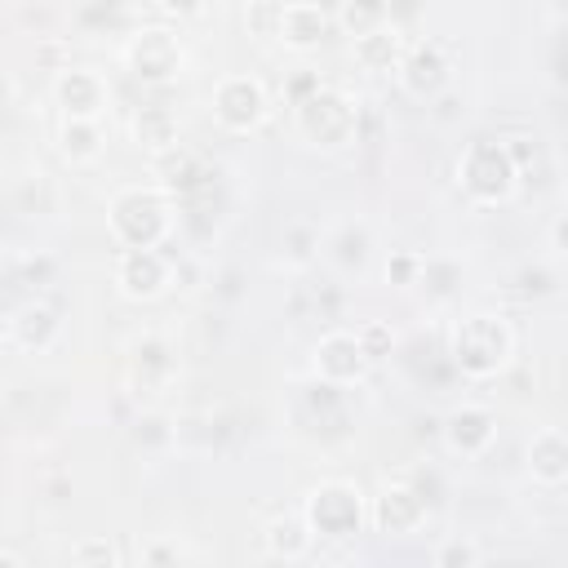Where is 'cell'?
<instances>
[{
	"mask_svg": "<svg viewBox=\"0 0 568 568\" xmlns=\"http://www.w3.org/2000/svg\"><path fill=\"white\" fill-rule=\"evenodd\" d=\"M71 564H115V550L98 537V541H80L75 550H71Z\"/></svg>",
	"mask_w": 568,
	"mask_h": 568,
	"instance_id": "obj_29",
	"label": "cell"
},
{
	"mask_svg": "<svg viewBox=\"0 0 568 568\" xmlns=\"http://www.w3.org/2000/svg\"><path fill=\"white\" fill-rule=\"evenodd\" d=\"M0 564H4V568H18V564H22V555H13V550H0Z\"/></svg>",
	"mask_w": 568,
	"mask_h": 568,
	"instance_id": "obj_38",
	"label": "cell"
},
{
	"mask_svg": "<svg viewBox=\"0 0 568 568\" xmlns=\"http://www.w3.org/2000/svg\"><path fill=\"white\" fill-rule=\"evenodd\" d=\"M288 257L293 262H306L311 257V248H315V235H311V226H288Z\"/></svg>",
	"mask_w": 568,
	"mask_h": 568,
	"instance_id": "obj_30",
	"label": "cell"
},
{
	"mask_svg": "<svg viewBox=\"0 0 568 568\" xmlns=\"http://www.w3.org/2000/svg\"><path fill=\"white\" fill-rule=\"evenodd\" d=\"M133 142H138L146 155L169 151V146L178 142V115H173L169 106H160V102L142 106V111L133 115Z\"/></svg>",
	"mask_w": 568,
	"mask_h": 568,
	"instance_id": "obj_18",
	"label": "cell"
},
{
	"mask_svg": "<svg viewBox=\"0 0 568 568\" xmlns=\"http://www.w3.org/2000/svg\"><path fill=\"white\" fill-rule=\"evenodd\" d=\"M550 288H555V284H550L546 271H524V293H537V297H541V293H550Z\"/></svg>",
	"mask_w": 568,
	"mask_h": 568,
	"instance_id": "obj_33",
	"label": "cell"
},
{
	"mask_svg": "<svg viewBox=\"0 0 568 568\" xmlns=\"http://www.w3.org/2000/svg\"><path fill=\"white\" fill-rule=\"evenodd\" d=\"M439 568H453V564H479V550L470 541H444L435 555H430Z\"/></svg>",
	"mask_w": 568,
	"mask_h": 568,
	"instance_id": "obj_28",
	"label": "cell"
},
{
	"mask_svg": "<svg viewBox=\"0 0 568 568\" xmlns=\"http://www.w3.org/2000/svg\"><path fill=\"white\" fill-rule=\"evenodd\" d=\"M351 53H355V62H359L364 71L386 75V71H395V67H399V58H404V36H399V27H395V22H386V27H377V31L355 36Z\"/></svg>",
	"mask_w": 568,
	"mask_h": 568,
	"instance_id": "obj_16",
	"label": "cell"
},
{
	"mask_svg": "<svg viewBox=\"0 0 568 568\" xmlns=\"http://www.w3.org/2000/svg\"><path fill=\"white\" fill-rule=\"evenodd\" d=\"M271 102L257 75H222L213 89V120L231 133H253L266 120Z\"/></svg>",
	"mask_w": 568,
	"mask_h": 568,
	"instance_id": "obj_7",
	"label": "cell"
},
{
	"mask_svg": "<svg viewBox=\"0 0 568 568\" xmlns=\"http://www.w3.org/2000/svg\"><path fill=\"white\" fill-rule=\"evenodd\" d=\"M106 222L120 248H160L173 226V209L160 186H129L111 200Z\"/></svg>",
	"mask_w": 568,
	"mask_h": 568,
	"instance_id": "obj_2",
	"label": "cell"
},
{
	"mask_svg": "<svg viewBox=\"0 0 568 568\" xmlns=\"http://www.w3.org/2000/svg\"><path fill=\"white\" fill-rule=\"evenodd\" d=\"M53 102L62 106V120H102L111 93H106V80L98 71L62 67L53 80Z\"/></svg>",
	"mask_w": 568,
	"mask_h": 568,
	"instance_id": "obj_9",
	"label": "cell"
},
{
	"mask_svg": "<svg viewBox=\"0 0 568 568\" xmlns=\"http://www.w3.org/2000/svg\"><path fill=\"white\" fill-rule=\"evenodd\" d=\"M9 102H13V75L0 71V106H9Z\"/></svg>",
	"mask_w": 568,
	"mask_h": 568,
	"instance_id": "obj_36",
	"label": "cell"
},
{
	"mask_svg": "<svg viewBox=\"0 0 568 568\" xmlns=\"http://www.w3.org/2000/svg\"><path fill=\"white\" fill-rule=\"evenodd\" d=\"M302 519L311 528V537H328V541H351L355 532H364V497L355 484H320L311 488L306 506H302Z\"/></svg>",
	"mask_w": 568,
	"mask_h": 568,
	"instance_id": "obj_5",
	"label": "cell"
},
{
	"mask_svg": "<svg viewBox=\"0 0 568 568\" xmlns=\"http://www.w3.org/2000/svg\"><path fill=\"white\" fill-rule=\"evenodd\" d=\"M58 142H62V155L75 160V164H89L102 155V120H62L58 129Z\"/></svg>",
	"mask_w": 568,
	"mask_h": 568,
	"instance_id": "obj_22",
	"label": "cell"
},
{
	"mask_svg": "<svg viewBox=\"0 0 568 568\" xmlns=\"http://www.w3.org/2000/svg\"><path fill=\"white\" fill-rule=\"evenodd\" d=\"M160 9L173 13V18H200L204 13V0H160Z\"/></svg>",
	"mask_w": 568,
	"mask_h": 568,
	"instance_id": "obj_32",
	"label": "cell"
},
{
	"mask_svg": "<svg viewBox=\"0 0 568 568\" xmlns=\"http://www.w3.org/2000/svg\"><path fill=\"white\" fill-rule=\"evenodd\" d=\"M493 439H497V417L488 408H479V404H462V408H453L444 417V444L453 453H462V457L488 453Z\"/></svg>",
	"mask_w": 568,
	"mask_h": 568,
	"instance_id": "obj_13",
	"label": "cell"
},
{
	"mask_svg": "<svg viewBox=\"0 0 568 568\" xmlns=\"http://www.w3.org/2000/svg\"><path fill=\"white\" fill-rule=\"evenodd\" d=\"M355 337H359V351L368 355V364L386 359V355H390V346H395V333H390L386 324H377V320L359 324V328H355Z\"/></svg>",
	"mask_w": 568,
	"mask_h": 568,
	"instance_id": "obj_25",
	"label": "cell"
},
{
	"mask_svg": "<svg viewBox=\"0 0 568 568\" xmlns=\"http://www.w3.org/2000/svg\"><path fill=\"white\" fill-rule=\"evenodd\" d=\"M457 178H462V191L479 204H506L519 186V169H515L506 142H493V138H475L462 151Z\"/></svg>",
	"mask_w": 568,
	"mask_h": 568,
	"instance_id": "obj_4",
	"label": "cell"
},
{
	"mask_svg": "<svg viewBox=\"0 0 568 568\" xmlns=\"http://www.w3.org/2000/svg\"><path fill=\"white\" fill-rule=\"evenodd\" d=\"M266 550L275 559H302L311 550V528L302 515H275L266 524Z\"/></svg>",
	"mask_w": 568,
	"mask_h": 568,
	"instance_id": "obj_21",
	"label": "cell"
},
{
	"mask_svg": "<svg viewBox=\"0 0 568 568\" xmlns=\"http://www.w3.org/2000/svg\"><path fill=\"white\" fill-rule=\"evenodd\" d=\"M368 248H373L368 231H364V226H346V231L333 240V262H337L342 271H359V266L368 262Z\"/></svg>",
	"mask_w": 568,
	"mask_h": 568,
	"instance_id": "obj_24",
	"label": "cell"
},
{
	"mask_svg": "<svg viewBox=\"0 0 568 568\" xmlns=\"http://www.w3.org/2000/svg\"><path fill=\"white\" fill-rule=\"evenodd\" d=\"M448 355H453V364L466 377L488 382V377L510 368V359H515V328L501 315H493V311H470V315H462L453 324Z\"/></svg>",
	"mask_w": 568,
	"mask_h": 568,
	"instance_id": "obj_1",
	"label": "cell"
},
{
	"mask_svg": "<svg viewBox=\"0 0 568 568\" xmlns=\"http://www.w3.org/2000/svg\"><path fill=\"white\" fill-rule=\"evenodd\" d=\"M528 475L546 488H559L568 479V439L559 426H541L528 444Z\"/></svg>",
	"mask_w": 568,
	"mask_h": 568,
	"instance_id": "obj_15",
	"label": "cell"
},
{
	"mask_svg": "<svg viewBox=\"0 0 568 568\" xmlns=\"http://www.w3.org/2000/svg\"><path fill=\"white\" fill-rule=\"evenodd\" d=\"M275 13H280V4H266V0H262V4L253 9V18H248V27H253L257 36H275Z\"/></svg>",
	"mask_w": 568,
	"mask_h": 568,
	"instance_id": "obj_31",
	"label": "cell"
},
{
	"mask_svg": "<svg viewBox=\"0 0 568 568\" xmlns=\"http://www.w3.org/2000/svg\"><path fill=\"white\" fill-rule=\"evenodd\" d=\"M377 532H413L426 524V493L413 484H386L373 501Z\"/></svg>",
	"mask_w": 568,
	"mask_h": 568,
	"instance_id": "obj_14",
	"label": "cell"
},
{
	"mask_svg": "<svg viewBox=\"0 0 568 568\" xmlns=\"http://www.w3.org/2000/svg\"><path fill=\"white\" fill-rule=\"evenodd\" d=\"M395 71H399L404 93H408V98H422V102L439 98V93L448 89V80H453L448 53H444V44H435V40H422V44L404 49V58H399Z\"/></svg>",
	"mask_w": 568,
	"mask_h": 568,
	"instance_id": "obj_8",
	"label": "cell"
},
{
	"mask_svg": "<svg viewBox=\"0 0 568 568\" xmlns=\"http://www.w3.org/2000/svg\"><path fill=\"white\" fill-rule=\"evenodd\" d=\"M142 559H146V564H169V559H182V555H178L173 546H155V550H142Z\"/></svg>",
	"mask_w": 568,
	"mask_h": 568,
	"instance_id": "obj_34",
	"label": "cell"
},
{
	"mask_svg": "<svg viewBox=\"0 0 568 568\" xmlns=\"http://www.w3.org/2000/svg\"><path fill=\"white\" fill-rule=\"evenodd\" d=\"M36 275H53V262H27V280Z\"/></svg>",
	"mask_w": 568,
	"mask_h": 568,
	"instance_id": "obj_37",
	"label": "cell"
},
{
	"mask_svg": "<svg viewBox=\"0 0 568 568\" xmlns=\"http://www.w3.org/2000/svg\"><path fill=\"white\" fill-rule=\"evenodd\" d=\"M169 284V257L160 248H120L115 257V288L129 302H151Z\"/></svg>",
	"mask_w": 568,
	"mask_h": 568,
	"instance_id": "obj_10",
	"label": "cell"
},
{
	"mask_svg": "<svg viewBox=\"0 0 568 568\" xmlns=\"http://www.w3.org/2000/svg\"><path fill=\"white\" fill-rule=\"evenodd\" d=\"M422 253H390V262H386V280L390 284H417V275H422Z\"/></svg>",
	"mask_w": 568,
	"mask_h": 568,
	"instance_id": "obj_26",
	"label": "cell"
},
{
	"mask_svg": "<svg viewBox=\"0 0 568 568\" xmlns=\"http://www.w3.org/2000/svg\"><path fill=\"white\" fill-rule=\"evenodd\" d=\"M124 18V0H89L84 9H80V22L84 27H111V22H120Z\"/></svg>",
	"mask_w": 568,
	"mask_h": 568,
	"instance_id": "obj_27",
	"label": "cell"
},
{
	"mask_svg": "<svg viewBox=\"0 0 568 568\" xmlns=\"http://www.w3.org/2000/svg\"><path fill=\"white\" fill-rule=\"evenodd\" d=\"M173 377V359H169V346L160 337H142L133 346V386H142L146 395H155L164 382ZM138 390V395H142Z\"/></svg>",
	"mask_w": 568,
	"mask_h": 568,
	"instance_id": "obj_19",
	"label": "cell"
},
{
	"mask_svg": "<svg viewBox=\"0 0 568 568\" xmlns=\"http://www.w3.org/2000/svg\"><path fill=\"white\" fill-rule=\"evenodd\" d=\"M328 36V13L315 4V0H293V4H280L275 13V40L297 49V53H311L320 49Z\"/></svg>",
	"mask_w": 568,
	"mask_h": 568,
	"instance_id": "obj_12",
	"label": "cell"
},
{
	"mask_svg": "<svg viewBox=\"0 0 568 568\" xmlns=\"http://www.w3.org/2000/svg\"><path fill=\"white\" fill-rule=\"evenodd\" d=\"M564 226H568L564 217H555V222H550V248H555V253H564Z\"/></svg>",
	"mask_w": 568,
	"mask_h": 568,
	"instance_id": "obj_35",
	"label": "cell"
},
{
	"mask_svg": "<svg viewBox=\"0 0 568 568\" xmlns=\"http://www.w3.org/2000/svg\"><path fill=\"white\" fill-rule=\"evenodd\" d=\"M337 22L351 31V40L364 36V31H377V27L390 22V0H342Z\"/></svg>",
	"mask_w": 568,
	"mask_h": 568,
	"instance_id": "obj_23",
	"label": "cell"
},
{
	"mask_svg": "<svg viewBox=\"0 0 568 568\" xmlns=\"http://www.w3.org/2000/svg\"><path fill=\"white\" fill-rule=\"evenodd\" d=\"M368 373V355L359 351V337L355 333H324L315 342V377L328 382V386H351Z\"/></svg>",
	"mask_w": 568,
	"mask_h": 568,
	"instance_id": "obj_11",
	"label": "cell"
},
{
	"mask_svg": "<svg viewBox=\"0 0 568 568\" xmlns=\"http://www.w3.org/2000/svg\"><path fill=\"white\" fill-rule=\"evenodd\" d=\"M53 337H58V311H53V306L31 302V306L18 311V320H13V342H18L22 351H49Z\"/></svg>",
	"mask_w": 568,
	"mask_h": 568,
	"instance_id": "obj_20",
	"label": "cell"
},
{
	"mask_svg": "<svg viewBox=\"0 0 568 568\" xmlns=\"http://www.w3.org/2000/svg\"><path fill=\"white\" fill-rule=\"evenodd\" d=\"M124 62L142 84H164L182 71L186 49L169 27H142V31H133V40L124 49Z\"/></svg>",
	"mask_w": 568,
	"mask_h": 568,
	"instance_id": "obj_6",
	"label": "cell"
},
{
	"mask_svg": "<svg viewBox=\"0 0 568 568\" xmlns=\"http://www.w3.org/2000/svg\"><path fill=\"white\" fill-rule=\"evenodd\" d=\"M151 173L160 178V191H164V195H186V191L204 178V164H200L195 151H186L182 142H173L169 151L151 155Z\"/></svg>",
	"mask_w": 568,
	"mask_h": 568,
	"instance_id": "obj_17",
	"label": "cell"
},
{
	"mask_svg": "<svg viewBox=\"0 0 568 568\" xmlns=\"http://www.w3.org/2000/svg\"><path fill=\"white\" fill-rule=\"evenodd\" d=\"M293 124H297V133H302L311 146L337 151V146H346V142L355 138L359 111H355V102H351L346 93H337V89H328V84H315L306 98L293 102Z\"/></svg>",
	"mask_w": 568,
	"mask_h": 568,
	"instance_id": "obj_3",
	"label": "cell"
}]
</instances>
